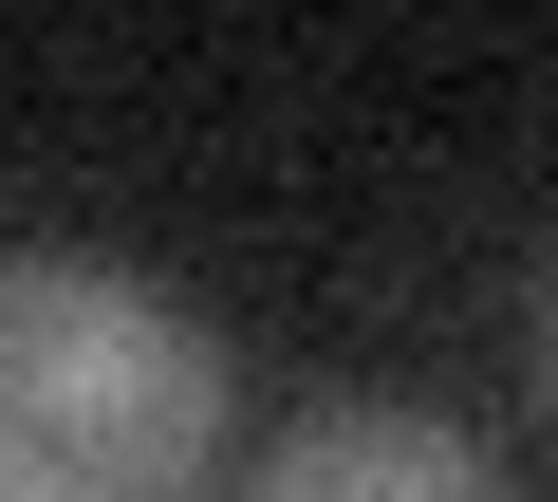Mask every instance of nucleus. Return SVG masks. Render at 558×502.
Segmentation results:
<instances>
[{"label":"nucleus","instance_id":"f257e3e1","mask_svg":"<svg viewBox=\"0 0 558 502\" xmlns=\"http://www.w3.org/2000/svg\"><path fill=\"white\" fill-rule=\"evenodd\" d=\"M223 465V335L75 242L0 261V502H205Z\"/></svg>","mask_w":558,"mask_h":502},{"label":"nucleus","instance_id":"f03ea898","mask_svg":"<svg viewBox=\"0 0 558 502\" xmlns=\"http://www.w3.org/2000/svg\"><path fill=\"white\" fill-rule=\"evenodd\" d=\"M260 502H502V465L410 391H336L260 446Z\"/></svg>","mask_w":558,"mask_h":502},{"label":"nucleus","instance_id":"7ed1b4c3","mask_svg":"<svg viewBox=\"0 0 558 502\" xmlns=\"http://www.w3.org/2000/svg\"><path fill=\"white\" fill-rule=\"evenodd\" d=\"M539 372H558V280H539Z\"/></svg>","mask_w":558,"mask_h":502}]
</instances>
